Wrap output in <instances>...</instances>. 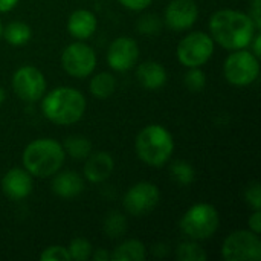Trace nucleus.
I'll return each mask as SVG.
<instances>
[{"label":"nucleus","mask_w":261,"mask_h":261,"mask_svg":"<svg viewBox=\"0 0 261 261\" xmlns=\"http://www.w3.org/2000/svg\"><path fill=\"white\" fill-rule=\"evenodd\" d=\"M2 191L11 200H23L32 191V176L23 168H12L2 179Z\"/></svg>","instance_id":"4468645a"},{"label":"nucleus","mask_w":261,"mask_h":261,"mask_svg":"<svg viewBox=\"0 0 261 261\" xmlns=\"http://www.w3.org/2000/svg\"><path fill=\"white\" fill-rule=\"evenodd\" d=\"M96 29V17L87 9H76L67 18V31L78 40H86Z\"/></svg>","instance_id":"f3484780"},{"label":"nucleus","mask_w":261,"mask_h":261,"mask_svg":"<svg viewBox=\"0 0 261 261\" xmlns=\"http://www.w3.org/2000/svg\"><path fill=\"white\" fill-rule=\"evenodd\" d=\"M95 261H109L112 260V254H109L106 249H98L95 254L90 255Z\"/></svg>","instance_id":"f704fd0d"},{"label":"nucleus","mask_w":261,"mask_h":261,"mask_svg":"<svg viewBox=\"0 0 261 261\" xmlns=\"http://www.w3.org/2000/svg\"><path fill=\"white\" fill-rule=\"evenodd\" d=\"M170 173H171L173 179L176 182H179L180 185H190L196 179V171H194L193 165L187 161L173 162L170 167Z\"/></svg>","instance_id":"b1692460"},{"label":"nucleus","mask_w":261,"mask_h":261,"mask_svg":"<svg viewBox=\"0 0 261 261\" xmlns=\"http://www.w3.org/2000/svg\"><path fill=\"white\" fill-rule=\"evenodd\" d=\"M145 257L147 249L139 240H127L112 252V260L116 261H142Z\"/></svg>","instance_id":"6ab92c4d"},{"label":"nucleus","mask_w":261,"mask_h":261,"mask_svg":"<svg viewBox=\"0 0 261 261\" xmlns=\"http://www.w3.org/2000/svg\"><path fill=\"white\" fill-rule=\"evenodd\" d=\"M138 81L148 90H158L167 83V70L158 61H145L136 70Z\"/></svg>","instance_id":"a211bd4d"},{"label":"nucleus","mask_w":261,"mask_h":261,"mask_svg":"<svg viewBox=\"0 0 261 261\" xmlns=\"http://www.w3.org/2000/svg\"><path fill=\"white\" fill-rule=\"evenodd\" d=\"M225 78L234 86H249L260 73L258 57L249 50L237 49L232 52L223 66Z\"/></svg>","instance_id":"423d86ee"},{"label":"nucleus","mask_w":261,"mask_h":261,"mask_svg":"<svg viewBox=\"0 0 261 261\" xmlns=\"http://www.w3.org/2000/svg\"><path fill=\"white\" fill-rule=\"evenodd\" d=\"M41 112L57 125H70L83 118L86 112V98L73 87H57L43 98Z\"/></svg>","instance_id":"f03ea898"},{"label":"nucleus","mask_w":261,"mask_h":261,"mask_svg":"<svg viewBox=\"0 0 261 261\" xmlns=\"http://www.w3.org/2000/svg\"><path fill=\"white\" fill-rule=\"evenodd\" d=\"M222 257L228 261L261 260V242L252 231H236L222 245Z\"/></svg>","instance_id":"0eeeda50"},{"label":"nucleus","mask_w":261,"mask_h":261,"mask_svg":"<svg viewBox=\"0 0 261 261\" xmlns=\"http://www.w3.org/2000/svg\"><path fill=\"white\" fill-rule=\"evenodd\" d=\"M161 29V20L156 17V15H144L139 21H138V31L141 34H147V35H151V34H156L159 32Z\"/></svg>","instance_id":"c85d7f7f"},{"label":"nucleus","mask_w":261,"mask_h":261,"mask_svg":"<svg viewBox=\"0 0 261 261\" xmlns=\"http://www.w3.org/2000/svg\"><path fill=\"white\" fill-rule=\"evenodd\" d=\"M64 153L72 156L73 159H86L92 153V144L84 136H69L64 141Z\"/></svg>","instance_id":"4be33fe9"},{"label":"nucleus","mask_w":261,"mask_h":261,"mask_svg":"<svg viewBox=\"0 0 261 261\" xmlns=\"http://www.w3.org/2000/svg\"><path fill=\"white\" fill-rule=\"evenodd\" d=\"M177 258L180 261H205L206 260V252L200 245L196 242H184L177 246L176 252Z\"/></svg>","instance_id":"393cba45"},{"label":"nucleus","mask_w":261,"mask_h":261,"mask_svg":"<svg viewBox=\"0 0 261 261\" xmlns=\"http://www.w3.org/2000/svg\"><path fill=\"white\" fill-rule=\"evenodd\" d=\"M66 158L64 148L60 142L43 138L29 142L23 151L24 170L35 177H50L63 165Z\"/></svg>","instance_id":"7ed1b4c3"},{"label":"nucleus","mask_w":261,"mask_h":261,"mask_svg":"<svg viewBox=\"0 0 261 261\" xmlns=\"http://www.w3.org/2000/svg\"><path fill=\"white\" fill-rule=\"evenodd\" d=\"M245 199L246 202L254 208V210H260L261 208V190L260 184H251L246 191H245Z\"/></svg>","instance_id":"c756f323"},{"label":"nucleus","mask_w":261,"mask_h":261,"mask_svg":"<svg viewBox=\"0 0 261 261\" xmlns=\"http://www.w3.org/2000/svg\"><path fill=\"white\" fill-rule=\"evenodd\" d=\"M251 20L254 21L257 31L261 28V0H252L251 3V12H249Z\"/></svg>","instance_id":"7c9ffc66"},{"label":"nucleus","mask_w":261,"mask_h":261,"mask_svg":"<svg viewBox=\"0 0 261 261\" xmlns=\"http://www.w3.org/2000/svg\"><path fill=\"white\" fill-rule=\"evenodd\" d=\"M2 31H3V26H2V21H0V37H2Z\"/></svg>","instance_id":"4c0bfd02"},{"label":"nucleus","mask_w":261,"mask_h":261,"mask_svg":"<svg viewBox=\"0 0 261 261\" xmlns=\"http://www.w3.org/2000/svg\"><path fill=\"white\" fill-rule=\"evenodd\" d=\"M115 168L113 158L106 151L90 153L84 165V176L92 184H101L107 180Z\"/></svg>","instance_id":"2eb2a0df"},{"label":"nucleus","mask_w":261,"mask_h":261,"mask_svg":"<svg viewBox=\"0 0 261 261\" xmlns=\"http://www.w3.org/2000/svg\"><path fill=\"white\" fill-rule=\"evenodd\" d=\"M161 199V193L154 184L139 182L135 184L124 196V208L132 216H145L151 213Z\"/></svg>","instance_id":"9b49d317"},{"label":"nucleus","mask_w":261,"mask_h":261,"mask_svg":"<svg viewBox=\"0 0 261 261\" xmlns=\"http://www.w3.org/2000/svg\"><path fill=\"white\" fill-rule=\"evenodd\" d=\"M61 66L70 76L86 78L95 70L96 66L95 50L86 43L81 41L72 43L63 50Z\"/></svg>","instance_id":"1a4fd4ad"},{"label":"nucleus","mask_w":261,"mask_h":261,"mask_svg":"<svg viewBox=\"0 0 261 261\" xmlns=\"http://www.w3.org/2000/svg\"><path fill=\"white\" fill-rule=\"evenodd\" d=\"M67 251H69L70 260L86 261L92 255V245L89 240H86L83 237H76L70 242Z\"/></svg>","instance_id":"a878e982"},{"label":"nucleus","mask_w":261,"mask_h":261,"mask_svg":"<svg viewBox=\"0 0 261 261\" xmlns=\"http://www.w3.org/2000/svg\"><path fill=\"white\" fill-rule=\"evenodd\" d=\"M115 87H116L115 76L112 73H107V72L95 75L89 84L90 93L96 98H101V99L109 98L115 92Z\"/></svg>","instance_id":"412c9836"},{"label":"nucleus","mask_w":261,"mask_h":261,"mask_svg":"<svg viewBox=\"0 0 261 261\" xmlns=\"http://www.w3.org/2000/svg\"><path fill=\"white\" fill-rule=\"evenodd\" d=\"M52 180V191L63 199H73L84 190V182L75 171H63L55 173Z\"/></svg>","instance_id":"dca6fc26"},{"label":"nucleus","mask_w":261,"mask_h":261,"mask_svg":"<svg viewBox=\"0 0 261 261\" xmlns=\"http://www.w3.org/2000/svg\"><path fill=\"white\" fill-rule=\"evenodd\" d=\"M40 258L44 261H70V255L64 246H49L41 252Z\"/></svg>","instance_id":"cd10ccee"},{"label":"nucleus","mask_w":261,"mask_h":261,"mask_svg":"<svg viewBox=\"0 0 261 261\" xmlns=\"http://www.w3.org/2000/svg\"><path fill=\"white\" fill-rule=\"evenodd\" d=\"M219 222V213L213 205L197 203L180 219V229L191 240H206L216 234Z\"/></svg>","instance_id":"39448f33"},{"label":"nucleus","mask_w":261,"mask_h":261,"mask_svg":"<svg viewBox=\"0 0 261 261\" xmlns=\"http://www.w3.org/2000/svg\"><path fill=\"white\" fill-rule=\"evenodd\" d=\"M251 44H252V54H254L255 57H258V58H260V55H261V49H260L261 35H260V32H258V31L255 32V35H254V38H252ZM251 44H249V46H251Z\"/></svg>","instance_id":"72a5a7b5"},{"label":"nucleus","mask_w":261,"mask_h":261,"mask_svg":"<svg viewBox=\"0 0 261 261\" xmlns=\"http://www.w3.org/2000/svg\"><path fill=\"white\" fill-rule=\"evenodd\" d=\"M214 52V40L205 32H191L177 44V58L187 67L203 66Z\"/></svg>","instance_id":"6e6552de"},{"label":"nucleus","mask_w":261,"mask_h":261,"mask_svg":"<svg viewBox=\"0 0 261 261\" xmlns=\"http://www.w3.org/2000/svg\"><path fill=\"white\" fill-rule=\"evenodd\" d=\"M190 70L185 75V86L191 92H202L206 86V76L199 67H188Z\"/></svg>","instance_id":"bb28decb"},{"label":"nucleus","mask_w":261,"mask_h":261,"mask_svg":"<svg viewBox=\"0 0 261 261\" xmlns=\"http://www.w3.org/2000/svg\"><path fill=\"white\" fill-rule=\"evenodd\" d=\"M104 232L110 239H121L127 232V219L118 211H110L104 219Z\"/></svg>","instance_id":"5701e85b"},{"label":"nucleus","mask_w":261,"mask_h":261,"mask_svg":"<svg viewBox=\"0 0 261 261\" xmlns=\"http://www.w3.org/2000/svg\"><path fill=\"white\" fill-rule=\"evenodd\" d=\"M211 38L229 50L245 49L251 44L257 28L251 17L236 9H222L210 18Z\"/></svg>","instance_id":"f257e3e1"},{"label":"nucleus","mask_w":261,"mask_h":261,"mask_svg":"<svg viewBox=\"0 0 261 261\" xmlns=\"http://www.w3.org/2000/svg\"><path fill=\"white\" fill-rule=\"evenodd\" d=\"M139 58V47L138 43L130 37H119L116 38L107 52V63L116 72L130 70L136 66Z\"/></svg>","instance_id":"f8f14e48"},{"label":"nucleus","mask_w":261,"mask_h":261,"mask_svg":"<svg viewBox=\"0 0 261 261\" xmlns=\"http://www.w3.org/2000/svg\"><path fill=\"white\" fill-rule=\"evenodd\" d=\"M18 0H0V12H8L15 8Z\"/></svg>","instance_id":"c9c22d12"},{"label":"nucleus","mask_w":261,"mask_h":261,"mask_svg":"<svg viewBox=\"0 0 261 261\" xmlns=\"http://www.w3.org/2000/svg\"><path fill=\"white\" fill-rule=\"evenodd\" d=\"M5 98H6V93H5V90L0 87V106H2V102L5 101Z\"/></svg>","instance_id":"e433bc0d"},{"label":"nucleus","mask_w":261,"mask_h":261,"mask_svg":"<svg viewBox=\"0 0 261 261\" xmlns=\"http://www.w3.org/2000/svg\"><path fill=\"white\" fill-rule=\"evenodd\" d=\"M127 9L132 11H142L145 8H148V5H151L153 0H119Z\"/></svg>","instance_id":"2f4dec72"},{"label":"nucleus","mask_w":261,"mask_h":261,"mask_svg":"<svg viewBox=\"0 0 261 261\" xmlns=\"http://www.w3.org/2000/svg\"><path fill=\"white\" fill-rule=\"evenodd\" d=\"M12 89L23 101H38L46 92L44 75L34 66H23L17 69L12 76Z\"/></svg>","instance_id":"9d476101"},{"label":"nucleus","mask_w":261,"mask_h":261,"mask_svg":"<svg viewBox=\"0 0 261 261\" xmlns=\"http://www.w3.org/2000/svg\"><path fill=\"white\" fill-rule=\"evenodd\" d=\"M249 229L255 234H260L261 231V214L260 210H254V214L249 217Z\"/></svg>","instance_id":"473e14b6"},{"label":"nucleus","mask_w":261,"mask_h":261,"mask_svg":"<svg viewBox=\"0 0 261 261\" xmlns=\"http://www.w3.org/2000/svg\"><path fill=\"white\" fill-rule=\"evenodd\" d=\"M135 148L144 164L150 167H162L170 161L174 151V141L165 127L151 124L139 132Z\"/></svg>","instance_id":"20e7f679"},{"label":"nucleus","mask_w":261,"mask_h":261,"mask_svg":"<svg viewBox=\"0 0 261 261\" xmlns=\"http://www.w3.org/2000/svg\"><path fill=\"white\" fill-rule=\"evenodd\" d=\"M2 35L11 46H23L31 40V26L23 21H11L2 31Z\"/></svg>","instance_id":"aec40b11"},{"label":"nucleus","mask_w":261,"mask_h":261,"mask_svg":"<svg viewBox=\"0 0 261 261\" xmlns=\"http://www.w3.org/2000/svg\"><path fill=\"white\" fill-rule=\"evenodd\" d=\"M199 15L194 0H171L165 9V23L173 31H185L191 28Z\"/></svg>","instance_id":"ddd939ff"}]
</instances>
